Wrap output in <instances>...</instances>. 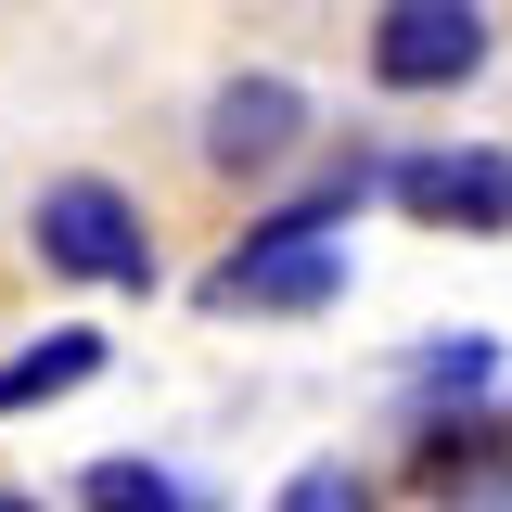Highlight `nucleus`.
<instances>
[{"mask_svg":"<svg viewBox=\"0 0 512 512\" xmlns=\"http://www.w3.org/2000/svg\"><path fill=\"white\" fill-rule=\"evenodd\" d=\"M333 295H346V231H320L308 205H282L205 269V308H333Z\"/></svg>","mask_w":512,"mask_h":512,"instance_id":"nucleus-1","label":"nucleus"},{"mask_svg":"<svg viewBox=\"0 0 512 512\" xmlns=\"http://www.w3.org/2000/svg\"><path fill=\"white\" fill-rule=\"evenodd\" d=\"M26 231H39V256L77 269V282H154V231H141V205H128L116 180H52Z\"/></svg>","mask_w":512,"mask_h":512,"instance_id":"nucleus-2","label":"nucleus"},{"mask_svg":"<svg viewBox=\"0 0 512 512\" xmlns=\"http://www.w3.org/2000/svg\"><path fill=\"white\" fill-rule=\"evenodd\" d=\"M487 64V13L474 0H397L372 13V77L384 90H461Z\"/></svg>","mask_w":512,"mask_h":512,"instance_id":"nucleus-3","label":"nucleus"},{"mask_svg":"<svg viewBox=\"0 0 512 512\" xmlns=\"http://www.w3.org/2000/svg\"><path fill=\"white\" fill-rule=\"evenodd\" d=\"M410 218H436V231H512V154H410V167H384Z\"/></svg>","mask_w":512,"mask_h":512,"instance_id":"nucleus-4","label":"nucleus"},{"mask_svg":"<svg viewBox=\"0 0 512 512\" xmlns=\"http://www.w3.org/2000/svg\"><path fill=\"white\" fill-rule=\"evenodd\" d=\"M308 141V90L295 77H231L218 103H205V154L218 167H282Z\"/></svg>","mask_w":512,"mask_h":512,"instance_id":"nucleus-5","label":"nucleus"},{"mask_svg":"<svg viewBox=\"0 0 512 512\" xmlns=\"http://www.w3.org/2000/svg\"><path fill=\"white\" fill-rule=\"evenodd\" d=\"M90 372H103V333H52V346L0 359V410H39V397H77Z\"/></svg>","mask_w":512,"mask_h":512,"instance_id":"nucleus-6","label":"nucleus"},{"mask_svg":"<svg viewBox=\"0 0 512 512\" xmlns=\"http://www.w3.org/2000/svg\"><path fill=\"white\" fill-rule=\"evenodd\" d=\"M90 512H218V500H192L167 461H90V487H77Z\"/></svg>","mask_w":512,"mask_h":512,"instance_id":"nucleus-7","label":"nucleus"},{"mask_svg":"<svg viewBox=\"0 0 512 512\" xmlns=\"http://www.w3.org/2000/svg\"><path fill=\"white\" fill-rule=\"evenodd\" d=\"M410 384H423V397H487V384H500V346H487V333H448V346L410 359Z\"/></svg>","mask_w":512,"mask_h":512,"instance_id":"nucleus-8","label":"nucleus"},{"mask_svg":"<svg viewBox=\"0 0 512 512\" xmlns=\"http://www.w3.org/2000/svg\"><path fill=\"white\" fill-rule=\"evenodd\" d=\"M269 512H372V474H346V461H308V474H282V500Z\"/></svg>","mask_w":512,"mask_h":512,"instance_id":"nucleus-9","label":"nucleus"},{"mask_svg":"<svg viewBox=\"0 0 512 512\" xmlns=\"http://www.w3.org/2000/svg\"><path fill=\"white\" fill-rule=\"evenodd\" d=\"M0 512H39V500H26V487H0Z\"/></svg>","mask_w":512,"mask_h":512,"instance_id":"nucleus-10","label":"nucleus"},{"mask_svg":"<svg viewBox=\"0 0 512 512\" xmlns=\"http://www.w3.org/2000/svg\"><path fill=\"white\" fill-rule=\"evenodd\" d=\"M500 436H512V423H500Z\"/></svg>","mask_w":512,"mask_h":512,"instance_id":"nucleus-11","label":"nucleus"}]
</instances>
